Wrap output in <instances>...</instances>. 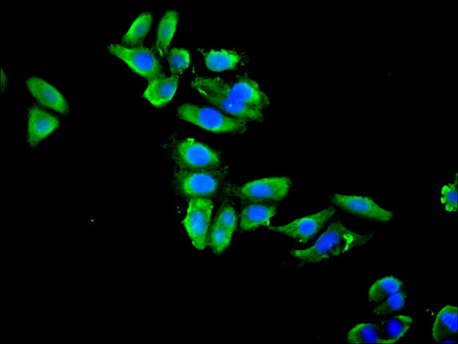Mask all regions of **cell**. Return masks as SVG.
I'll use <instances>...</instances> for the list:
<instances>
[{
    "label": "cell",
    "instance_id": "9a60e30c",
    "mask_svg": "<svg viewBox=\"0 0 458 344\" xmlns=\"http://www.w3.org/2000/svg\"><path fill=\"white\" fill-rule=\"evenodd\" d=\"M179 77H166L164 74L149 82L143 92L144 98L156 108L168 104L178 89Z\"/></svg>",
    "mask_w": 458,
    "mask_h": 344
},
{
    "label": "cell",
    "instance_id": "8fae6325",
    "mask_svg": "<svg viewBox=\"0 0 458 344\" xmlns=\"http://www.w3.org/2000/svg\"><path fill=\"white\" fill-rule=\"evenodd\" d=\"M193 89L204 98L216 107L228 113L234 117L247 122H263V110L249 106L241 101L222 94L211 91L199 87L192 86Z\"/></svg>",
    "mask_w": 458,
    "mask_h": 344
},
{
    "label": "cell",
    "instance_id": "7c38bea8",
    "mask_svg": "<svg viewBox=\"0 0 458 344\" xmlns=\"http://www.w3.org/2000/svg\"><path fill=\"white\" fill-rule=\"evenodd\" d=\"M27 141L31 147L50 135L59 126V120L36 106H31L27 115Z\"/></svg>",
    "mask_w": 458,
    "mask_h": 344
},
{
    "label": "cell",
    "instance_id": "277c9868",
    "mask_svg": "<svg viewBox=\"0 0 458 344\" xmlns=\"http://www.w3.org/2000/svg\"><path fill=\"white\" fill-rule=\"evenodd\" d=\"M180 120L214 133L242 134L247 129V122L228 116L210 107L185 103L177 110Z\"/></svg>",
    "mask_w": 458,
    "mask_h": 344
},
{
    "label": "cell",
    "instance_id": "2e32d148",
    "mask_svg": "<svg viewBox=\"0 0 458 344\" xmlns=\"http://www.w3.org/2000/svg\"><path fill=\"white\" fill-rule=\"evenodd\" d=\"M276 205L252 203L242 208L240 216V228L250 231L262 226H269L270 219L276 214Z\"/></svg>",
    "mask_w": 458,
    "mask_h": 344
},
{
    "label": "cell",
    "instance_id": "e0dca14e",
    "mask_svg": "<svg viewBox=\"0 0 458 344\" xmlns=\"http://www.w3.org/2000/svg\"><path fill=\"white\" fill-rule=\"evenodd\" d=\"M378 324L382 343H395L401 340L411 330L413 319L408 315H394Z\"/></svg>",
    "mask_w": 458,
    "mask_h": 344
},
{
    "label": "cell",
    "instance_id": "ba28073f",
    "mask_svg": "<svg viewBox=\"0 0 458 344\" xmlns=\"http://www.w3.org/2000/svg\"><path fill=\"white\" fill-rule=\"evenodd\" d=\"M108 50L125 62L133 72L149 82L163 75L154 53L147 47L128 48L119 44H111Z\"/></svg>",
    "mask_w": 458,
    "mask_h": 344
},
{
    "label": "cell",
    "instance_id": "4316f807",
    "mask_svg": "<svg viewBox=\"0 0 458 344\" xmlns=\"http://www.w3.org/2000/svg\"><path fill=\"white\" fill-rule=\"evenodd\" d=\"M214 222L234 232L237 224V216L234 208L228 203L221 205Z\"/></svg>",
    "mask_w": 458,
    "mask_h": 344
},
{
    "label": "cell",
    "instance_id": "52a82bcc",
    "mask_svg": "<svg viewBox=\"0 0 458 344\" xmlns=\"http://www.w3.org/2000/svg\"><path fill=\"white\" fill-rule=\"evenodd\" d=\"M213 208L209 198H191L189 201L184 226L192 246L199 250H203L208 244Z\"/></svg>",
    "mask_w": 458,
    "mask_h": 344
},
{
    "label": "cell",
    "instance_id": "4fadbf2b",
    "mask_svg": "<svg viewBox=\"0 0 458 344\" xmlns=\"http://www.w3.org/2000/svg\"><path fill=\"white\" fill-rule=\"evenodd\" d=\"M30 94L44 106L63 115L69 113L68 104L63 96L45 80L32 77L26 80Z\"/></svg>",
    "mask_w": 458,
    "mask_h": 344
},
{
    "label": "cell",
    "instance_id": "484cf974",
    "mask_svg": "<svg viewBox=\"0 0 458 344\" xmlns=\"http://www.w3.org/2000/svg\"><path fill=\"white\" fill-rule=\"evenodd\" d=\"M457 179L453 183L444 185L440 190V200L444 209L449 212L457 211Z\"/></svg>",
    "mask_w": 458,
    "mask_h": 344
},
{
    "label": "cell",
    "instance_id": "7a4b0ae2",
    "mask_svg": "<svg viewBox=\"0 0 458 344\" xmlns=\"http://www.w3.org/2000/svg\"><path fill=\"white\" fill-rule=\"evenodd\" d=\"M229 174V167L199 170H176L172 184L175 193L187 198H209L218 191Z\"/></svg>",
    "mask_w": 458,
    "mask_h": 344
},
{
    "label": "cell",
    "instance_id": "44dd1931",
    "mask_svg": "<svg viewBox=\"0 0 458 344\" xmlns=\"http://www.w3.org/2000/svg\"><path fill=\"white\" fill-rule=\"evenodd\" d=\"M152 23L149 13H142L134 20L123 37V42L127 46H138L144 40Z\"/></svg>",
    "mask_w": 458,
    "mask_h": 344
},
{
    "label": "cell",
    "instance_id": "9c48e42d",
    "mask_svg": "<svg viewBox=\"0 0 458 344\" xmlns=\"http://www.w3.org/2000/svg\"><path fill=\"white\" fill-rule=\"evenodd\" d=\"M330 200L345 211L353 215L380 222H388L393 218V213L369 197L334 193Z\"/></svg>",
    "mask_w": 458,
    "mask_h": 344
},
{
    "label": "cell",
    "instance_id": "3957f363",
    "mask_svg": "<svg viewBox=\"0 0 458 344\" xmlns=\"http://www.w3.org/2000/svg\"><path fill=\"white\" fill-rule=\"evenodd\" d=\"M204 89L222 94L249 106L264 110L269 105V98L253 79L242 77L226 81L218 77H195L191 82Z\"/></svg>",
    "mask_w": 458,
    "mask_h": 344
},
{
    "label": "cell",
    "instance_id": "7402d4cb",
    "mask_svg": "<svg viewBox=\"0 0 458 344\" xmlns=\"http://www.w3.org/2000/svg\"><path fill=\"white\" fill-rule=\"evenodd\" d=\"M350 343H382L378 323H361L350 329L347 334Z\"/></svg>",
    "mask_w": 458,
    "mask_h": 344
},
{
    "label": "cell",
    "instance_id": "d4e9b609",
    "mask_svg": "<svg viewBox=\"0 0 458 344\" xmlns=\"http://www.w3.org/2000/svg\"><path fill=\"white\" fill-rule=\"evenodd\" d=\"M406 298L404 290L393 293L378 303L373 310V315L378 317H384L401 310L405 304Z\"/></svg>",
    "mask_w": 458,
    "mask_h": 344
},
{
    "label": "cell",
    "instance_id": "6da1fadb",
    "mask_svg": "<svg viewBox=\"0 0 458 344\" xmlns=\"http://www.w3.org/2000/svg\"><path fill=\"white\" fill-rule=\"evenodd\" d=\"M373 236V234L356 233L347 229L341 222L335 221L311 247L291 250L290 255L304 264L318 263L365 245Z\"/></svg>",
    "mask_w": 458,
    "mask_h": 344
},
{
    "label": "cell",
    "instance_id": "ac0fdd59",
    "mask_svg": "<svg viewBox=\"0 0 458 344\" xmlns=\"http://www.w3.org/2000/svg\"><path fill=\"white\" fill-rule=\"evenodd\" d=\"M178 23V13L175 10L166 11L159 21L156 33V49L161 58L168 55Z\"/></svg>",
    "mask_w": 458,
    "mask_h": 344
},
{
    "label": "cell",
    "instance_id": "ffe728a7",
    "mask_svg": "<svg viewBox=\"0 0 458 344\" xmlns=\"http://www.w3.org/2000/svg\"><path fill=\"white\" fill-rule=\"evenodd\" d=\"M403 288L400 279L392 276H385L373 284L368 291V299L371 302L378 304Z\"/></svg>",
    "mask_w": 458,
    "mask_h": 344
},
{
    "label": "cell",
    "instance_id": "d6986e66",
    "mask_svg": "<svg viewBox=\"0 0 458 344\" xmlns=\"http://www.w3.org/2000/svg\"><path fill=\"white\" fill-rule=\"evenodd\" d=\"M457 332V308L447 305L438 314L432 329V336L437 342L450 338Z\"/></svg>",
    "mask_w": 458,
    "mask_h": 344
},
{
    "label": "cell",
    "instance_id": "603a6c76",
    "mask_svg": "<svg viewBox=\"0 0 458 344\" xmlns=\"http://www.w3.org/2000/svg\"><path fill=\"white\" fill-rule=\"evenodd\" d=\"M233 233L213 222L208 235V244L212 251L216 255L221 254L229 246Z\"/></svg>",
    "mask_w": 458,
    "mask_h": 344
},
{
    "label": "cell",
    "instance_id": "5b68a950",
    "mask_svg": "<svg viewBox=\"0 0 458 344\" xmlns=\"http://www.w3.org/2000/svg\"><path fill=\"white\" fill-rule=\"evenodd\" d=\"M169 155L176 170H199L223 165L216 151L192 137L173 142L169 148Z\"/></svg>",
    "mask_w": 458,
    "mask_h": 344
},
{
    "label": "cell",
    "instance_id": "5bb4252c",
    "mask_svg": "<svg viewBox=\"0 0 458 344\" xmlns=\"http://www.w3.org/2000/svg\"><path fill=\"white\" fill-rule=\"evenodd\" d=\"M204 58L206 67L213 72L234 70L245 65L247 59L242 53L227 49H197Z\"/></svg>",
    "mask_w": 458,
    "mask_h": 344
},
{
    "label": "cell",
    "instance_id": "83f0119b",
    "mask_svg": "<svg viewBox=\"0 0 458 344\" xmlns=\"http://www.w3.org/2000/svg\"><path fill=\"white\" fill-rule=\"evenodd\" d=\"M1 92L3 93V91L5 89L6 86L7 78H6V77L5 75V72H4V71L3 70L2 68H1Z\"/></svg>",
    "mask_w": 458,
    "mask_h": 344
},
{
    "label": "cell",
    "instance_id": "cb8c5ba5",
    "mask_svg": "<svg viewBox=\"0 0 458 344\" xmlns=\"http://www.w3.org/2000/svg\"><path fill=\"white\" fill-rule=\"evenodd\" d=\"M167 56L171 76L179 77L190 65L189 51L184 48L174 47L168 51Z\"/></svg>",
    "mask_w": 458,
    "mask_h": 344
},
{
    "label": "cell",
    "instance_id": "30bf717a",
    "mask_svg": "<svg viewBox=\"0 0 458 344\" xmlns=\"http://www.w3.org/2000/svg\"><path fill=\"white\" fill-rule=\"evenodd\" d=\"M335 212V209L330 207L283 226H268V229L287 236L299 243H306L324 227Z\"/></svg>",
    "mask_w": 458,
    "mask_h": 344
},
{
    "label": "cell",
    "instance_id": "8992f818",
    "mask_svg": "<svg viewBox=\"0 0 458 344\" xmlns=\"http://www.w3.org/2000/svg\"><path fill=\"white\" fill-rule=\"evenodd\" d=\"M292 180L288 177H270L255 179L242 186H228L225 193L251 203L278 202L287 195Z\"/></svg>",
    "mask_w": 458,
    "mask_h": 344
}]
</instances>
